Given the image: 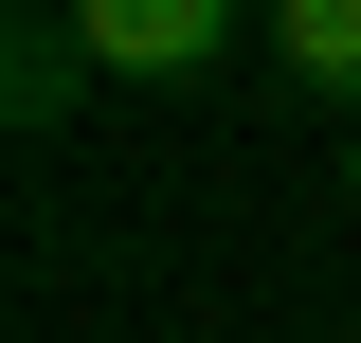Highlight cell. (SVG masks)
I'll list each match as a JSON object with an SVG mask.
<instances>
[{"mask_svg": "<svg viewBox=\"0 0 361 343\" xmlns=\"http://www.w3.org/2000/svg\"><path fill=\"white\" fill-rule=\"evenodd\" d=\"M54 18H73L90 90H199L271 37V0H54Z\"/></svg>", "mask_w": 361, "mask_h": 343, "instance_id": "obj_1", "label": "cell"}, {"mask_svg": "<svg viewBox=\"0 0 361 343\" xmlns=\"http://www.w3.org/2000/svg\"><path fill=\"white\" fill-rule=\"evenodd\" d=\"M253 73L289 90V109H325V127H361V0H271Z\"/></svg>", "mask_w": 361, "mask_h": 343, "instance_id": "obj_2", "label": "cell"}, {"mask_svg": "<svg viewBox=\"0 0 361 343\" xmlns=\"http://www.w3.org/2000/svg\"><path fill=\"white\" fill-rule=\"evenodd\" d=\"M73 90H90V54H73V18L37 0V18L0 37V109H18V145H54V127H73Z\"/></svg>", "mask_w": 361, "mask_h": 343, "instance_id": "obj_3", "label": "cell"}, {"mask_svg": "<svg viewBox=\"0 0 361 343\" xmlns=\"http://www.w3.org/2000/svg\"><path fill=\"white\" fill-rule=\"evenodd\" d=\"M343 217H361V127H343Z\"/></svg>", "mask_w": 361, "mask_h": 343, "instance_id": "obj_4", "label": "cell"}]
</instances>
